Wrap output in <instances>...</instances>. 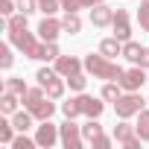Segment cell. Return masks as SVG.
Wrapping results in <instances>:
<instances>
[{
    "label": "cell",
    "instance_id": "7402d4cb",
    "mask_svg": "<svg viewBox=\"0 0 149 149\" xmlns=\"http://www.w3.org/2000/svg\"><path fill=\"white\" fill-rule=\"evenodd\" d=\"M120 97H123V85L120 82H105L102 85V100L105 102H117Z\"/></svg>",
    "mask_w": 149,
    "mask_h": 149
},
{
    "label": "cell",
    "instance_id": "603a6c76",
    "mask_svg": "<svg viewBox=\"0 0 149 149\" xmlns=\"http://www.w3.org/2000/svg\"><path fill=\"white\" fill-rule=\"evenodd\" d=\"M18 100H21V97L3 91V97H0V111H3V114H15V111H18Z\"/></svg>",
    "mask_w": 149,
    "mask_h": 149
},
{
    "label": "cell",
    "instance_id": "d590c367",
    "mask_svg": "<svg viewBox=\"0 0 149 149\" xmlns=\"http://www.w3.org/2000/svg\"><path fill=\"white\" fill-rule=\"evenodd\" d=\"M143 70H149V47H143V56H140V61H137Z\"/></svg>",
    "mask_w": 149,
    "mask_h": 149
},
{
    "label": "cell",
    "instance_id": "ba28073f",
    "mask_svg": "<svg viewBox=\"0 0 149 149\" xmlns=\"http://www.w3.org/2000/svg\"><path fill=\"white\" fill-rule=\"evenodd\" d=\"M35 140H38V146L50 149V146L61 143V132H58V126H53L50 120H41V126H38V132H35Z\"/></svg>",
    "mask_w": 149,
    "mask_h": 149
},
{
    "label": "cell",
    "instance_id": "74e56055",
    "mask_svg": "<svg viewBox=\"0 0 149 149\" xmlns=\"http://www.w3.org/2000/svg\"><path fill=\"white\" fill-rule=\"evenodd\" d=\"M143 3H149V0H143Z\"/></svg>",
    "mask_w": 149,
    "mask_h": 149
},
{
    "label": "cell",
    "instance_id": "d4e9b609",
    "mask_svg": "<svg viewBox=\"0 0 149 149\" xmlns=\"http://www.w3.org/2000/svg\"><path fill=\"white\" fill-rule=\"evenodd\" d=\"M61 114H64V117H70V120H76V117L82 114V108H79V100L73 97V100H67V102H61Z\"/></svg>",
    "mask_w": 149,
    "mask_h": 149
},
{
    "label": "cell",
    "instance_id": "4dcf8cb0",
    "mask_svg": "<svg viewBox=\"0 0 149 149\" xmlns=\"http://www.w3.org/2000/svg\"><path fill=\"white\" fill-rule=\"evenodd\" d=\"M18 12V0H0V15L3 18H12Z\"/></svg>",
    "mask_w": 149,
    "mask_h": 149
},
{
    "label": "cell",
    "instance_id": "d6986e66",
    "mask_svg": "<svg viewBox=\"0 0 149 149\" xmlns=\"http://www.w3.org/2000/svg\"><path fill=\"white\" fill-rule=\"evenodd\" d=\"M3 91H9V94H15V97H21V100H24V94H26L29 88H26V82H24L21 76H9V79L3 82Z\"/></svg>",
    "mask_w": 149,
    "mask_h": 149
},
{
    "label": "cell",
    "instance_id": "e575fe53",
    "mask_svg": "<svg viewBox=\"0 0 149 149\" xmlns=\"http://www.w3.org/2000/svg\"><path fill=\"white\" fill-rule=\"evenodd\" d=\"M91 146H94V149H108V146H111V137H105V134H100V137H97V140H94Z\"/></svg>",
    "mask_w": 149,
    "mask_h": 149
},
{
    "label": "cell",
    "instance_id": "ac0fdd59",
    "mask_svg": "<svg viewBox=\"0 0 149 149\" xmlns=\"http://www.w3.org/2000/svg\"><path fill=\"white\" fill-rule=\"evenodd\" d=\"M140 56H143V47H140L137 41H132V38H129V41H123V58H129L132 64H137V61H140Z\"/></svg>",
    "mask_w": 149,
    "mask_h": 149
},
{
    "label": "cell",
    "instance_id": "f546056e",
    "mask_svg": "<svg viewBox=\"0 0 149 149\" xmlns=\"http://www.w3.org/2000/svg\"><path fill=\"white\" fill-rule=\"evenodd\" d=\"M12 146H15V149H32V146H38V140H32V137H26V132H21V134L12 140Z\"/></svg>",
    "mask_w": 149,
    "mask_h": 149
},
{
    "label": "cell",
    "instance_id": "cb8c5ba5",
    "mask_svg": "<svg viewBox=\"0 0 149 149\" xmlns=\"http://www.w3.org/2000/svg\"><path fill=\"white\" fill-rule=\"evenodd\" d=\"M134 129H137L140 140L149 143V111H140V114H137V126H134Z\"/></svg>",
    "mask_w": 149,
    "mask_h": 149
},
{
    "label": "cell",
    "instance_id": "83f0119b",
    "mask_svg": "<svg viewBox=\"0 0 149 149\" xmlns=\"http://www.w3.org/2000/svg\"><path fill=\"white\" fill-rule=\"evenodd\" d=\"M12 64H15V56H12L9 44H0V67H3V70H9Z\"/></svg>",
    "mask_w": 149,
    "mask_h": 149
},
{
    "label": "cell",
    "instance_id": "44dd1931",
    "mask_svg": "<svg viewBox=\"0 0 149 149\" xmlns=\"http://www.w3.org/2000/svg\"><path fill=\"white\" fill-rule=\"evenodd\" d=\"M97 120H100V117H88V123L82 126V134H85V143H94V140H97V137L102 134V126H100Z\"/></svg>",
    "mask_w": 149,
    "mask_h": 149
},
{
    "label": "cell",
    "instance_id": "52a82bcc",
    "mask_svg": "<svg viewBox=\"0 0 149 149\" xmlns=\"http://www.w3.org/2000/svg\"><path fill=\"white\" fill-rule=\"evenodd\" d=\"M114 140H117V143H123L126 149H140V143H143V140H140V134H137V129H134V126H129L126 120L114 126Z\"/></svg>",
    "mask_w": 149,
    "mask_h": 149
},
{
    "label": "cell",
    "instance_id": "5b68a950",
    "mask_svg": "<svg viewBox=\"0 0 149 149\" xmlns=\"http://www.w3.org/2000/svg\"><path fill=\"white\" fill-rule=\"evenodd\" d=\"M143 97L137 94V91H126L117 102H114V111H117V117L120 120H129V117H137L140 111H143Z\"/></svg>",
    "mask_w": 149,
    "mask_h": 149
},
{
    "label": "cell",
    "instance_id": "7a4b0ae2",
    "mask_svg": "<svg viewBox=\"0 0 149 149\" xmlns=\"http://www.w3.org/2000/svg\"><path fill=\"white\" fill-rule=\"evenodd\" d=\"M85 70H88V76H94V79H105V82H120V76H123V67H120L114 58L102 56V53H91V56H85Z\"/></svg>",
    "mask_w": 149,
    "mask_h": 149
},
{
    "label": "cell",
    "instance_id": "3957f363",
    "mask_svg": "<svg viewBox=\"0 0 149 149\" xmlns=\"http://www.w3.org/2000/svg\"><path fill=\"white\" fill-rule=\"evenodd\" d=\"M24 105L32 111V117L35 120H50L53 117V111H56V105L50 102V97L44 94V88L38 85V88H29L26 94H24Z\"/></svg>",
    "mask_w": 149,
    "mask_h": 149
},
{
    "label": "cell",
    "instance_id": "4316f807",
    "mask_svg": "<svg viewBox=\"0 0 149 149\" xmlns=\"http://www.w3.org/2000/svg\"><path fill=\"white\" fill-rule=\"evenodd\" d=\"M67 85H70V91H85V85H88V76L79 70V73H73V76H67Z\"/></svg>",
    "mask_w": 149,
    "mask_h": 149
},
{
    "label": "cell",
    "instance_id": "484cf974",
    "mask_svg": "<svg viewBox=\"0 0 149 149\" xmlns=\"http://www.w3.org/2000/svg\"><path fill=\"white\" fill-rule=\"evenodd\" d=\"M12 140H15V123L0 120V143H12Z\"/></svg>",
    "mask_w": 149,
    "mask_h": 149
},
{
    "label": "cell",
    "instance_id": "8992f818",
    "mask_svg": "<svg viewBox=\"0 0 149 149\" xmlns=\"http://www.w3.org/2000/svg\"><path fill=\"white\" fill-rule=\"evenodd\" d=\"M58 132H61V146L64 149H82L85 146V134H82V126H76L70 117L58 126Z\"/></svg>",
    "mask_w": 149,
    "mask_h": 149
},
{
    "label": "cell",
    "instance_id": "f1b7e54d",
    "mask_svg": "<svg viewBox=\"0 0 149 149\" xmlns=\"http://www.w3.org/2000/svg\"><path fill=\"white\" fill-rule=\"evenodd\" d=\"M61 9V0H38V12H44V15H56Z\"/></svg>",
    "mask_w": 149,
    "mask_h": 149
},
{
    "label": "cell",
    "instance_id": "277c9868",
    "mask_svg": "<svg viewBox=\"0 0 149 149\" xmlns=\"http://www.w3.org/2000/svg\"><path fill=\"white\" fill-rule=\"evenodd\" d=\"M35 79H38V85L44 88V94L50 97V100H61L64 97V76L56 70V67H38V73H35Z\"/></svg>",
    "mask_w": 149,
    "mask_h": 149
},
{
    "label": "cell",
    "instance_id": "9a60e30c",
    "mask_svg": "<svg viewBox=\"0 0 149 149\" xmlns=\"http://www.w3.org/2000/svg\"><path fill=\"white\" fill-rule=\"evenodd\" d=\"M100 53H102V56H108V58H114V56H123V41H120L117 35H111V38H102V41H100Z\"/></svg>",
    "mask_w": 149,
    "mask_h": 149
},
{
    "label": "cell",
    "instance_id": "8d00e7d4",
    "mask_svg": "<svg viewBox=\"0 0 149 149\" xmlns=\"http://www.w3.org/2000/svg\"><path fill=\"white\" fill-rule=\"evenodd\" d=\"M97 3H102V0H85V9H91V6H97Z\"/></svg>",
    "mask_w": 149,
    "mask_h": 149
},
{
    "label": "cell",
    "instance_id": "30bf717a",
    "mask_svg": "<svg viewBox=\"0 0 149 149\" xmlns=\"http://www.w3.org/2000/svg\"><path fill=\"white\" fill-rule=\"evenodd\" d=\"M61 32H64V26H61V21H56L53 15H44V21L38 24V38H41V41H56Z\"/></svg>",
    "mask_w": 149,
    "mask_h": 149
},
{
    "label": "cell",
    "instance_id": "7c38bea8",
    "mask_svg": "<svg viewBox=\"0 0 149 149\" xmlns=\"http://www.w3.org/2000/svg\"><path fill=\"white\" fill-rule=\"evenodd\" d=\"M82 67H85V61H79L76 56H58V58H56V70L61 73L64 79L73 76V73H79Z\"/></svg>",
    "mask_w": 149,
    "mask_h": 149
},
{
    "label": "cell",
    "instance_id": "8fae6325",
    "mask_svg": "<svg viewBox=\"0 0 149 149\" xmlns=\"http://www.w3.org/2000/svg\"><path fill=\"white\" fill-rule=\"evenodd\" d=\"M111 29L120 41H129L132 38V21H129V12L126 9H117L114 12V21H111Z\"/></svg>",
    "mask_w": 149,
    "mask_h": 149
},
{
    "label": "cell",
    "instance_id": "ffe728a7",
    "mask_svg": "<svg viewBox=\"0 0 149 149\" xmlns=\"http://www.w3.org/2000/svg\"><path fill=\"white\" fill-rule=\"evenodd\" d=\"M32 120H35V117H32V111H29V108H26V111H15V114H12V123H15V129H18V132H29V129H32Z\"/></svg>",
    "mask_w": 149,
    "mask_h": 149
},
{
    "label": "cell",
    "instance_id": "9c48e42d",
    "mask_svg": "<svg viewBox=\"0 0 149 149\" xmlns=\"http://www.w3.org/2000/svg\"><path fill=\"white\" fill-rule=\"evenodd\" d=\"M143 82H149V76L143 73V67H140V64H134L132 70H123V76H120L123 91H140V85H143Z\"/></svg>",
    "mask_w": 149,
    "mask_h": 149
},
{
    "label": "cell",
    "instance_id": "d6a6232c",
    "mask_svg": "<svg viewBox=\"0 0 149 149\" xmlns=\"http://www.w3.org/2000/svg\"><path fill=\"white\" fill-rule=\"evenodd\" d=\"M18 12H24V15L38 12V0H18Z\"/></svg>",
    "mask_w": 149,
    "mask_h": 149
},
{
    "label": "cell",
    "instance_id": "1f68e13d",
    "mask_svg": "<svg viewBox=\"0 0 149 149\" xmlns=\"http://www.w3.org/2000/svg\"><path fill=\"white\" fill-rule=\"evenodd\" d=\"M137 24H140L143 32H149V3H143V6L137 9Z\"/></svg>",
    "mask_w": 149,
    "mask_h": 149
},
{
    "label": "cell",
    "instance_id": "4fadbf2b",
    "mask_svg": "<svg viewBox=\"0 0 149 149\" xmlns=\"http://www.w3.org/2000/svg\"><path fill=\"white\" fill-rule=\"evenodd\" d=\"M76 100H79V108H82V114H85V117H102L105 102H100L97 97H88V94H79Z\"/></svg>",
    "mask_w": 149,
    "mask_h": 149
},
{
    "label": "cell",
    "instance_id": "5bb4252c",
    "mask_svg": "<svg viewBox=\"0 0 149 149\" xmlns=\"http://www.w3.org/2000/svg\"><path fill=\"white\" fill-rule=\"evenodd\" d=\"M111 21H114V9H108L105 3H97V6H91V24L94 26H111Z\"/></svg>",
    "mask_w": 149,
    "mask_h": 149
},
{
    "label": "cell",
    "instance_id": "2e32d148",
    "mask_svg": "<svg viewBox=\"0 0 149 149\" xmlns=\"http://www.w3.org/2000/svg\"><path fill=\"white\" fill-rule=\"evenodd\" d=\"M58 56H61V53H58L56 41H41V44H38V53H35L38 61H56Z\"/></svg>",
    "mask_w": 149,
    "mask_h": 149
},
{
    "label": "cell",
    "instance_id": "6da1fadb",
    "mask_svg": "<svg viewBox=\"0 0 149 149\" xmlns=\"http://www.w3.org/2000/svg\"><path fill=\"white\" fill-rule=\"evenodd\" d=\"M26 18H29V15L15 12L12 18H6V21H9V26H6V29H9V41H12V44H15L26 58H35V53H38V44H41V41H35V35L26 29Z\"/></svg>",
    "mask_w": 149,
    "mask_h": 149
},
{
    "label": "cell",
    "instance_id": "836d02e7",
    "mask_svg": "<svg viewBox=\"0 0 149 149\" xmlns=\"http://www.w3.org/2000/svg\"><path fill=\"white\" fill-rule=\"evenodd\" d=\"M61 9L64 12H79V9H85V0H61Z\"/></svg>",
    "mask_w": 149,
    "mask_h": 149
},
{
    "label": "cell",
    "instance_id": "e0dca14e",
    "mask_svg": "<svg viewBox=\"0 0 149 149\" xmlns=\"http://www.w3.org/2000/svg\"><path fill=\"white\" fill-rule=\"evenodd\" d=\"M61 26H64L67 35H79V32H82V18H79V12H64Z\"/></svg>",
    "mask_w": 149,
    "mask_h": 149
}]
</instances>
